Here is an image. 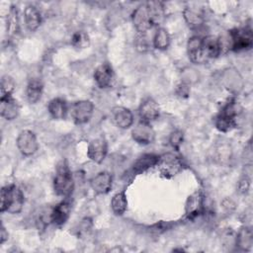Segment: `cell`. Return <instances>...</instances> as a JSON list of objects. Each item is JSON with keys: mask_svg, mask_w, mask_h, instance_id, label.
I'll use <instances>...</instances> for the list:
<instances>
[{"mask_svg": "<svg viewBox=\"0 0 253 253\" xmlns=\"http://www.w3.org/2000/svg\"><path fill=\"white\" fill-rule=\"evenodd\" d=\"M24 194L16 185L5 186L1 189V212L19 213L24 206Z\"/></svg>", "mask_w": 253, "mask_h": 253, "instance_id": "cell-1", "label": "cell"}, {"mask_svg": "<svg viewBox=\"0 0 253 253\" xmlns=\"http://www.w3.org/2000/svg\"><path fill=\"white\" fill-rule=\"evenodd\" d=\"M53 188L56 195L68 198L74 190L72 173L66 161H60L56 166V173L53 179Z\"/></svg>", "mask_w": 253, "mask_h": 253, "instance_id": "cell-2", "label": "cell"}, {"mask_svg": "<svg viewBox=\"0 0 253 253\" xmlns=\"http://www.w3.org/2000/svg\"><path fill=\"white\" fill-rule=\"evenodd\" d=\"M239 114L238 104L232 100L226 103L220 113L215 118L214 124L219 131L226 132L231 130L236 126V116Z\"/></svg>", "mask_w": 253, "mask_h": 253, "instance_id": "cell-3", "label": "cell"}, {"mask_svg": "<svg viewBox=\"0 0 253 253\" xmlns=\"http://www.w3.org/2000/svg\"><path fill=\"white\" fill-rule=\"evenodd\" d=\"M231 36V50L243 51L251 49L253 45V35L251 28H240L229 31Z\"/></svg>", "mask_w": 253, "mask_h": 253, "instance_id": "cell-4", "label": "cell"}, {"mask_svg": "<svg viewBox=\"0 0 253 253\" xmlns=\"http://www.w3.org/2000/svg\"><path fill=\"white\" fill-rule=\"evenodd\" d=\"M157 165L160 173L165 178L174 177L183 169L182 160L173 153H166L161 155Z\"/></svg>", "mask_w": 253, "mask_h": 253, "instance_id": "cell-5", "label": "cell"}, {"mask_svg": "<svg viewBox=\"0 0 253 253\" xmlns=\"http://www.w3.org/2000/svg\"><path fill=\"white\" fill-rule=\"evenodd\" d=\"M17 147L25 156H31L39 149V142L36 134L29 129L22 130L16 140Z\"/></svg>", "mask_w": 253, "mask_h": 253, "instance_id": "cell-6", "label": "cell"}, {"mask_svg": "<svg viewBox=\"0 0 253 253\" xmlns=\"http://www.w3.org/2000/svg\"><path fill=\"white\" fill-rule=\"evenodd\" d=\"M94 112V105L89 100L75 102L71 108V117L76 125H83L90 121Z\"/></svg>", "mask_w": 253, "mask_h": 253, "instance_id": "cell-7", "label": "cell"}, {"mask_svg": "<svg viewBox=\"0 0 253 253\" xmlns=\"http://www.w3.org/2000/svg\"><path fill=\"white\" fill-rule=\"evenodd\" d=\"M108 153V143L105 137L100 136L90 141L87 148V156L95 163H102Z\"/></svg>", "mask_w": 253, "mask_h": 253, "instance_id": "cell-8", "label": "cell"}, {"mask_svg": "<svg viewBox=\"0 0 253 253\" xmlns=\"http://www.w3.org/2000/svg\"><path fill=\"white\" fill-rule=\"evenodd\" d=\"M131 19L133 26L135 27L136 31L140 34H145L152 28L146 3L141 4L135 8V10L132 13Z\"/></svg>", "mask_w": 253, "mask_h": 253, "instance_id": "cell-9", "label": "cell"}, {"mask_svg": "<svg viewBox=\"0 0 253 253\" xmlns=\"http://www.w3.org/2000/svg\"><path fill=\"white\" fill-rule=\"evenodd\" d=\"M131 136L138 144L146 145L154 141L155 132L149 123L140 121L131 130Z\"/></svg>", "mask_w": 253, "mask_h": 253, "instance_id": "cell-10", "label": "cell"}, {"mask_svg": "<svg viewBox=\"0 0 253 253\" xmlns=\"http://www.w3.org/2000/svg\"><path fill=\"white\" fill-rule=\"evenodd\" d=\"M187 51L190 60L196 64H202L208 60L204 51L202 37L194 36L190 38L187 42Z\"/></svg>", "mask_w": 253, "mask_h": 253, "instance_id": "cell-11", "label": "cell"}, {"mask_svg": "<svg viewBox=\"0 0 253 253\" xmlns=\"http://www.w3.org/2000/svg\"><path fill=\"white\" fill-rule=\"evenodd\" d=\"M204 194L201 190L195 191L191 194L185 204V214L189 219H193L198 216L203 211Z\"/></svg>", "mask_w": 253, "mask_h": 253, "instance_id": "cell-12", "label": "cell"}, {"mask_svg": "<svg viewBox=\"0 0 253 253\" xmlns=\"http://www.w3.org/2000/svg\"><path fill=\"white\" fill-rule=\"evenodd\" d=\"M115 73L110 63L104 62L100 64L94 72V78L100 88H108L113 84Z\"/></svg>", "mask_w": 253, "mask_h": 253, "instance_id": "cell-13", "label": "cell"}, {"mask_svg": "<svg viewBox=\"0 0 253 253\" xmlns=\"http://www.w3.org/2000/svg\"><path fill=\"white\" fill-rule=\"evenodd\" d=\"M112 184H113L112 175L109 172H106V171L98 173L90 181L91 188L97 194H107V193H109L111 188H112Z\"/></svg>", "mask_w": 253, "mask_h": 253, "instance_id": "cell-14", "label": "cell"}, {"mask_svg": "<svg viewBox=\"0 0 253 253\" xmlns=\"http://www.w3.org/2000/svg\"><path fill=\"white\" fill-rule=\"evenodd\" d=\"M138 113L141 121L150 123L159 117L160 110L155 100H153L152 98H147L141 103L138 109Z\"/></svg>", "mask_w": 253, "mask_h": 253, "instance_id": "cell-15", "label": "cell"}, {"mask_svg": "<svg viewBox=\"0 0 253 253\" xmlns=\"http://www.w3.org/2000/svg\"><path fill=\"white\" fill-rule=\"evenodd\" d=\"M113 119L117 126L126 129L133 124V115L131 111L125 107H115L112 111Z\"/></svg>", "mask_w": 253, "mask_h": 253, "instance_id": "cell-16", "label": "cell"}, {"mask_svg": "<svg viewBox=\"0 0 253 253\" xmlns=\"http://www.w3.org/2000/svg\"><path fill=\"white\" fill-rule=\"evenodd\" d=\"M159 155L153 154V153H147V154H143L142 156H140L139 158H137L135 160V162L132 165V173L134 175H138L143 173L144 171H146L147 169L157 165L158 161H159Z\"/></svg>", "mask_w": 253, "mask_h": 253, "instance_id": "cell-17", "label": "cell"}, {"mask_svg": "<svg viewBox=\"0 0 253 253\" xmlns=\"http://www.w3.org/2000/svg\"><path fill=\"white\" fill-rule=\"evenodd\" d=\"M20 111L18 102L12 98V96L1 98L0 100V113L6 120H14L17 118Z\"/></svg>", "mask_w": 253, "mask_h": 253, "instance_id": "cell-18", "label": "cell"}, {"mask_svg": "<svg viewBox=\"0 0 253 253\" xmlns=\"http://www.w3.org/2000/svg\"><path fill=\"white\" fill-rule=\"evenodd\" d=\"M70 211H71V204L68 201L60 202L58 205L52 208V213H51L52 222L57 226L63 225L67 221L70 215Z\"/></svg>", "mask_w": 253, "mask_h": 253, "instance_id": "cell-19", "label": "cell"}, {"mask_svg": "<svg viewBox=\"0 0 253 253\" xmlns=\"http://www.w3.org/2000/svg\"><path fill=\"white\" fill-rule=\"evenodd\" d=\"M149 17L151 20L152 27H158L164 21L165 9L164 5L160 1H149L146 3Z\"/></svg>", "mask_w": 253, "mask_h": 253, "instance_id": "cell-20", "label": "cell"}, {"mask_svg": "<svg viewBox=\"0 0 253 253\" xmlns=\"http://www.w3.org/2000/svg\"><path fill=\"white\" fill-rule=\"evenodd\" d=\"M24 19H25V24L27 28L32 32L36 31L42 23L41 14L34 5H28L25 8Z\"/></svg>", "mask_w": 253, "mask_h": 253, "instance_id": "cell-21", "label": "cell"}, {"mask_svg": "<svg viewBox=\"0 0 253 253\" xmlns=\"http://www.w3.org/2000/svg\"><path fill=\"white\" fill-rule=\"evenodd\" d=\"M47 111L51 118L54 120H62L67 113L66 102L61 98H54L49 101L47 105Z\"/></svg>", "mask_w": 253, "mask_h": 253, "instance_id": "cell-22", "label": "cell"}, {"mask_svg": "<svg viewBox=\"0 0 253 253\" xmlns=\"http://www.w3.org/2000/svg\"><path fill=\"white\" fill-rule=\"evenodd\" d=\"M42 90H43V85L40 79H37V78L31 79L26 89L28 101L32 104L37 103L42 97Z\"/></svg>", "mask_w": 253, "mask_h": 253, "instance_id": "cell-23", "label": "cell"}, {"mask_svg": "<svg viewBox=\"0 0 253 253\" xmlns=\"http://www.w3.org/2000/svg\"><path fill=\"white\" fill-rule=\"evenodd\" d=\"M183 16L186 23L191 28H199L204 24V15L201 10L197 8H185L183 11Z\"/></svg>", "mask_w": 253, "mask_h": 253, "instance_id": "cell-24", "label": "cell"}, {"mask_svg": "<svg viewBox=\"0 0 253 253\" xmlns=\"http://www.w3.org/2000/svg\"><path fill=\"white\" fill-rule=\"evenodd\" d=\"M203 47H204V51H205V54L208 59L214 58L220 54L217 38H215V37L208 36V37L203 38Z\"/></svg>", "mask_w": 253, "mask_h": 253, "instance_id": "cell-25", "label": "cell"}, {"mask_svg": "<svg viewBox=\"0 0 253 253\" xmlns=\"http://www.w3.org/2000/svg\"><path fill=\"white\" fill-rule=\"evenodd\" d=\"M253 244V235L249 227H242L236 238V245L243 251H249Z\"/></svg>", "mask_w": 253, "mask_h": 253, "instance_id": "cell-26", "label": "cell"}, {"mask_svg": "<svg viewBox=\"0 0 253 253\" xmlns=\"http://www.w3.org/2000/svg\"><path fill=\"white\" fill-rule=\"evenodd\" d=\"M111 207L116 215H122L126 212L127 208V200L125 192L115 194L111 201Z\"/></svg>", "mask_w": 253, "mask_h": 253, "instance_id": "cell-27", "label": "cell"}, {"mask_svg": "<svg viewBox=\"0 0 253 253\" xmlns=\"http://www.w3.org/2000/svg\"><path fill=\"white\" fill-rule=\"evenodd\" d=\"M7 33L9 36H15L19 32V14L16 6L12 5L8 11L7 19Z\"/></svg>", "mask_w": 253, "mask_h": 253, "instance_id": "cell-28", "label": "cell"}, {"mask_svg": "<svg viewBox=\"0 0 253 253\" xmlns=\"http://www.w3.org/2000/svg\"><path fill=\"white\" fill-rule=\"evenodd\" d=\"M153 46L160 50H165L170 45V36L164 28H158L152 40Z\"/></svg>", "mask_w": 253, "mask_h": 253, "instance_id": "cell-29", "label": "cell"}, {"mask_svg": "<svg viewBox=\"0 0 253 253\" xmlns=\"http://www.w3.org/2000/svg\"><path fill=\"white\" fill-rule=\"evenodd\" d=\"M71 44L77 48H85L90 44L89 36L83 31H78L72 35Z\"/></svg>", "mask_w": 253, "mask_h": 253, "instance_id": "cell-30", "label": "cell"}, {"mask_svg": "<svg viewBox=\"0 0 253 253\" xmlns=\"http://www.w3.org/2000/svg\"><path fill=\"white\" fill-rule=\"evenodd\" d=\"M15 89V81L9 75H5L1 79V98L9 97Z\"/></svg>", "mask_w": 253, "mask_h": 253, "instance_id": "cell-31", "label": "cell"}, {"mask_svg": "<svg viewBox=\"0 0 253 253\" xmlns=\"http://www.w3.org/2000/svg\"><path fill=\"white\" fill-rule=\"evenodd\" d=\"M183 132L179 129H176L174 131L171 132L170 134V137H169V141H170V144L172 145L173 148H175L176 150H179L182 142H183Z\"/></svg>", "mask_w": 253, "mask_h": 253, "instance_id": "cell-32", "label": "cell"}, {"mask_svg": "<svg viewBox=\"0 0 253 253\" xmlns=\"http://www.w3.org/2000/svg\"><path fill=\"white\" fill-rule=\"evenodd\" d=\"M135 45L139 51H146L150 47L149 42L146 37V33L145 34L138 33L136 40H135Z\"/></svg>", "mask_w": 253, "mask_h": 253, "instance_id": "cell-33", "label": "cell"}, {"mask_svg": "<svg viewBox=\"0 0 253 253\" xmlns=\"http://www.w3.org/2000/svg\"><path fill=\"white\" fill-rule=\"evenodd\" d=\"M249 186H250V178L245 175L244 177H242L238 183V190L240 193L245 194L248 192L249 190Z\"/></svg>", "mask_w": 253, "mask_h": 253, "instance_id": "cell-34", "label": "cell"}, {"mask_svg": "<svg viewBox=\"0 0 253 253\" xmlns=\"http://www.w3.org/2000/svg\"><path fill=\"white\" fill-rule=\"evenodd\" d=\"M6 240H8V232H7L6 228L4 227V225L2 224V226H1V232H0V243L3 244Z\"/></svg>", "mask_w": 253, "mask_h": 253, "instance_id": "cell-35", "label": "cell"}]
</instances>
